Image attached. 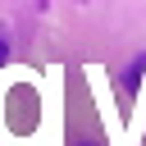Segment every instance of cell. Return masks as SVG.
I'll use <instances>...</instances> for the list:
<instances>
[{"label": "cell", "instance_id": "6da1fadb", "mask_svg": "<svg viewBox=\"0 0 146 146\" xmlns=\"http://www.w3.org/2000/svg\"><path fill=\"white\" fill-rule=\"evenodd\" d=\"M5 55H9V46H5V36H0V64H5Z\"/></svg>", "mask_w": 146, "mask_h": 146}]
</instances>
